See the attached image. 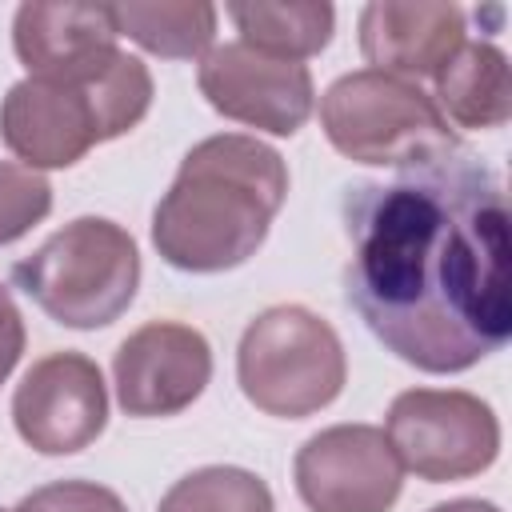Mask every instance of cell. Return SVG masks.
Returning a JSON list of instances; mask_svg holds the SVG:
<instances>
[{"label":"cell","mask_w":512,"mask_h":512,"mask_svg":"<svg viewBox=\"0 0 512 512\" xmlns=\"http://www.w3.org/2000/svg\"><path fill=\"white\" fill-rule=\"evenodd\" d=\"M344 236V296L404 364L452 376L508 344V200L476 156L348 188Z\"/></svg>","instance_id":"obj_1"},{"label":"cell","mask_w":512,"mask_h":512,"mask_svg":"<svg viewBox=\"0 0 512 512\" xmlns=\"http://www.w3.org/2000/svg\"><path fill=\"white\" fill-rule=\"evenodd\" d=\"M288 200V164L244 132L192 144L152 212V244L180 272H228L260 252Z\"/></svg>","instance_id":"obj_2"},{"label":"cell","mask_w":512,"mask_h":512,"mask_svg":"<svg viewBox=\"0 0 512 512\" xmlns=\"http://www.w3.org/2000/svg\"><path fill=\"white\" fill-rule=\"evenodd\" d=\"M152 108V72L140 56L116 52L88 80L24 76L0 100V140L8 152L40 168H72L96 144L132 132Z\"/></svg>","instance_id":"obj_3"},{"label":"cell","mask_w":512,"mask_h":512,"mask_svg":"<svg viewBox=\"0 0 512 512\" xmlns=\"http://www.w3.org/2000/svg\"><path fill=\"white\" fill-rule=\"evenodd\" d=\"M12 284L64 328H108L140 288V252L128 228L104 216H76L32 256L12 264Z\"/></svg>","instance_id":"obj_4"},{"label":"cell","mask_w":512,"mask_h":512,"mask_svg":"<svg viewBox=\"0 0 512 512\" xmlns=\"http://www.w3.org/2000/svg\"><path fill=\"white\" fill-rule=\"evenodd\" d=\"M320 128L340 156L376 168L404 172L460 152V136L440 116L432 92L376 68L344 72L324 88Z\"/></svg>","instance_id":"obj_5"},{"label":"cell","mask_w":512,"mask_h":512,"mask_svg":"<svg viewBox=\"0 0 512 512\" xmlns=\"http://www.w3.org/2000/svg\"><path fill=\"white\" fill-rule=\"evenodd\" d=\"M236 380L264 416L304 420L344 392L348 356L324 316L304 304H272L240 336Z\"/></svg>","instance_id":"obj_6"},{"label":"cell","mask_w":512,"mask_h":512,"mask_svg":"<svg viewBox=\"0 0 512 512\" xmlns=\"http://www.w3.org/2000/svg\"><path fill=\"white\" fill-rule=\"evenodd\" d=\"M384 436L400 468L428 484L480 476L500 456V420L492 404L460 388L400 392L388 404Z\"/></svg>","instance_id":"obj_7"},{"label":"cell","mask_w":512,"mask_h":512,"mask_svg":"<svg viewBox=\"0 0 512 512\" xmlns=\"http://www.w3.org/2000/svg\"><path fill=\"white\" fill-rule=\"evenodd\" d=\"M308 512H388L400 500L404 468L372 424H332L308 436L292 460Z\"/></svg>","instance_id":"obj_8"},{"label":"cell","mask_w":512,"mask_h":512,"mask_svg":"<svg viewBox=\"0 0 512 512\" xmlns=\"http://www.w3.org/2000/svg\"><path fill=\"white\" fill-rule=\"evenodd\" d=\"M196 84H200V96L224 120H236L272 136H296L316 108L308 64L256 52L240 40L208 48L200 56Z\"/></svg>","instance_id":"obj_9"},{"label":"cell","mask_w":512,"mask_h":512,"mask_svg":"<svg viewBox=\"0 0 512 512\" xmlns=\"http://www.w3.org/2000/svg\"><path fill=\"white\" fill-rule=\"evenodd\" d=\"M12 424L40 456H72L96 444L108 424L100 364L84 352L40 356L12 392Z\"/></svg>","instance_id":"obj_10"},{"label":"cell","mask_w":512,"mask_h":512,"mask_svg":"<svg viewBox=\"0 0 512 512\" xmlns=\"http://www.w3.org/2000/svg\"><path fill=\"white\" fill-rule=\"evenodd\" d=\"M212 380V348L200 328L148 320L112 356L116 400L136 420L176 416L200 400Z\"/></svg>","instance_id":"obj_11"},{"label":"cell","mask_w":512,"mask_h":512,"mask_svg":"<svg viewBox=\"0 0 512 512\" xmlns=\"http://www.w3.org/2000/svg\"><path fill=\"white\" fill-rule=\"evenodd\" d=\"M112 4H20L12 16V48L28 76L88 80L120 52Z\"/></svg>","instance_id":"obj_12"},{"label":"cell","mask_w":512,"mask_h":512,"mask_svg":"<svg viewBox=\"0 0 512 512\" xmlns=\"http://www.w3.org/2000/svg\"><path fill=\"white\" fill-rule=\"evenodd\" d=\"M464 40V8L456 4L380 0L360 12V52L368 68L400 80H436Z\"/></svg>","instance_id":"obj_13"},{"label":"cell","mask_w":512,"mask_h":512,"mask_svg":"<svg viewBox=\"0 0 512 512\" xmlns=\"http://www.w3.org/2000/svg\"><path fill=\"white\" fill-rule=\"evenodd\" d=\"M436 108L456 128H500L512 116V72L508 56L488 40H464L456 56L436 72Z\"/></svg>","instance_id":"obj_14"},{"label":"cell","mask_w":512,"mask_h":512,"mask_svg":"<svg viewBox=\"0 0 512 512\" xmlns=\"http://www.w3.org/2000/svg\"><path fill=\"white\" fill-rule=\"evenodd\" d=\"M228 16L240 32V44L296 60L304 64L308 56L324 52L336 28V8L320 0H292V4H228Z\"/></svg>","instance_id":"obj_15"},{"label":"cell","mask_w":512,"mask_h":512,"mask_svg":"<svg viewBox=\"0 0 512 512\" xmlns=\"http://www.w3.org/2000/svg\"><path fill=\"white\" fill-rule=\"evenodd\" d=\"M116 32L160 60H196L216 40V8L204 0H160V4H112Z\"/></svg>","instance_id":"obj_16"},{"label":"cell","mask_w":512,"mask_h":512,"mask_svg":"<svg viewBox=\"0 0 512 512\" xmlns=\"http://www.w3.org/2000/svg\"><path fill=\"white\" fill-rule=\"evenodd\" d=\"M156 512H276L268 484L236 464H208L180 476Z\"/></svg>","instance_id":"obj_17"},{"label":"cell","mask_w":512,"mask_h":512,"mask_svg":"<svg viewBox=\"0 0 512 512\" xmlns=\"http://www.w3.org/2000/svg\"><path fill=\"white\" fill-rule=\"evenodd\" d=\"M52 212V184L12 160H0V244L20 240Z\"/></svg>","instance_id":"obj_18"},{"label":"cell","mask_w":512,"mask_h":512,"mask_svg":"<svg viewBox=\"0 0 512 512\" xmlns=\"http://www.w3.org/2000/svg\"><path fill=\"white\" fill-rule=\"evenodd\" d=\"M20 512H128V504L96 480H56L24 496Z\"/></svg>","instance_id":"obj_19"},{"label":"cell","mask_w":512,"mask_h":512,"mask_svg":"<svg viewBox=\"0 0 512 512\" xmlns=\"http://www.w3.org/2000/svg\"><path fill=\"white\" fill-rule=\"evenodd\" d=\"M24 340H28V332H24V316H20V308H16V300H12V292L0 284V384L12 376V368L20 364V356H24Z\"/></svg>","instance_id":"obj_20"},{"label":"cell","mask_w":512,"mask_h":512,"mask_svg":"<svg viewBox=\"0 0 512 512\" xmlns=\"http://www.w3.org/2000/svg\"><path fill=\"white\" fill-rule=\"evenodd\" d=\"M428 512H500L492 500H472V496H460V500H444V504H436V508H428Z\"/></svg>","instance_id":"obj_21"},{"label":"cell","mask_w":512,"mask_h":512,"mask_svg":"<svg viewBox=\"0 0 512 512\" xmlns=\"http://www.w3.org/2000/svg\"><path fill=\"white\" fill-rule=\"evenodd\" d=\"M0 512H20V504H16V508H0Z\"/></svg>","instance_id":"obj_22"}]
</instances>
